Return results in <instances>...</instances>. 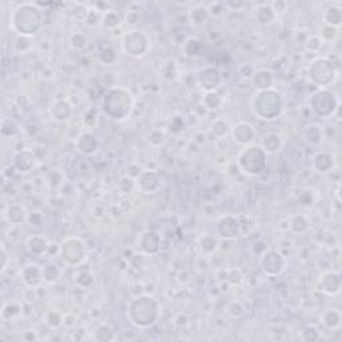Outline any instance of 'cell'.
<instances>
[{"label":"cell","mask_w":342,"mask_h":342,"mask_svg":"<svg viewBox=\"0 0 342 342\" xmlns=\"http://www.w3.org/2000/svg\"><path fill=\"white\" fill-rule=\"evenodd\" d=\"M78 284L82 286H90L91 284H93V275L90 274L88 271H83V273H80L78 277Z\"/></svg>","instance_id":"cell-43"},{"label":"cell","mask_w":342,"mask_h":342,"mask_svg":"<svg viewBox=\"0 0 342 342\" xmlns=\"http://www.w3.org/2000/svg\"><path fill=\"white\" fill-rule=\"evenodd\" d=\"M71 44H73L74 48H83L86 46V38L82 35V34H75L73 38H71Z\"/></svg>","instance_id":"cell-41"},{"label":"cell","mask_w":342,"mask_h":342,"mask_svg":"<svg viewBox=\"0 0 342 342\" xmlns=\"http://www.w3.org/2000/svg\"><path fill=\"white\" fill-rule=\"evenodd\" d=\"M126 21H127V24L135 26V24L139 21V15H138V12H135V11H131V12H129V14H127V16H126Z\"/></svg>","instance_id":"cell-44"},{"label":"cell","mask_w":342,"mask_h":342,"mask_svg":"<svg viewBox=\"0 0 342 342\" xmlns=\"http://www.w3.org/2000/svg\"><path fill=\"white\" fill-rule=\"evenodd\" d=\"M321 138V129H320L318 126H309V127H307V130H306V139H307L309 143L317 145V143H320Z\"/></svg>","instance_id":"cell-31"},{"label":"cell","mask_w":342,"mask_h":342,"mask_svg":"<svg viewBox=\"0 0 342 342\" xmlns=\"http://www.w3.org/2000/svg\"><path fill=\"white\" fill-rule=\"evenodd\" d=\"M191 23L194 24H202L208 19V10L205 7H198L191 11Z\"/></svg>","instance_id":"cell-34"},{"label":"cell","mask_w":342,"mask_h":342,"mask_svg":"<svg viewBox=\"0 0 342 342\" xmlns=\"http://www.w3.org/2000/svg\"><path fill=\"white\" fill-rule=\"evenodd\" d=\"M228 125L225 120H217L213 125V133L217 136H223V135L228 134Z\"/></svg>","instance_id":"cell-38"},{"label":"cell","mask_w":342,"mask_h":342,"mask_svg":"<svg viewBox=\"0 0 342 342\" xmlns=\"http://www.w3.org/2000/svg\"><path fill=\"white\" fill-rule=\"evenodd\" d=\"M228 311L231 317L238 318V317H241L244 314V307H242V305H241L239 302H231V304L228 305Z\"/></svg>","instance_id":"cell-40"},{"label":"cell","mask_w":342,"mask_h":342,"mask_svg":"<svg viewBox=\"0 0 342 342\" xmlns=\"http://www.w3.org/2000/svg\"><path fill=\"white\" fill-rule=\"evenodd\" d=\"M274 11L269 5H262L257 11V19L261 24H269L274 19Z\"/></svg>","instance_id":"cell-27"},{"label":"cell","mask_w":342,"mask_h":342,"mask_svg":"<svg viewBox=\"0 0 342 342\" xmlns=\"http://www.w3.org/2000/svg\"><path fill=\"white\" fill-rule=\"evenodd\" d=\"M238 165L245 174H261L266 167V152L261 146H249L239 154Z\"/></svg>","instance_id":"cell-5"},{"label":"cell","mask_w":342,"mask_h":342,"mask_svg":"<svg viewBox=\"0 0 342 342\" xmlns=\"http://www.w3.org/2000/svg\"><path fill=\"white\" fill-rule=\"evenodd\" d=\"M253 83L258 90L264 91V90H269L271 88L273 83H274V76L273 74L267 71V70H261L257 71L253 76Z\"/></svg>","instance_id":"cell-18"},{"label":"cell","mask_w":342,"mask_h":342,"mask_svg":"<svg viewBox=\"0 0 342 342\" xmlns=\"http://www.w3.org/2000/svg\"><path fill=\"white\" fill-rule=\"evenodd\" d=\"M255 114L264 119H274L281 114L282 110V99L281 95L274 90H264L255 95L253 100Z\"/></svg>","instance_id":"cell-4"},{"label":"cell","mask_w":342,"mask_h":342,"mask_svg":"<svg viewBox=\"0 0 342 342\" xmlns=\"http://www.w3.org/2000/svg\"><path fill=\"white\" fill-rule=\"evenodd\" d=\"M122 46H123V50L131 57H140L145 54L149 47V39L143 32L131 31L125 35Z\"/></svg>","instance_id":"cell-8"},{"label":"cell","mask_w":342,"mask_h":342,"mask_svg":"<svg viewBox=\"0 0 342 342\" xmlns=\"http://www.w3.org/2000/svg\"><path fill=\"white\" fill-rule=\"evenodd\" d=\"M130 318L136 326L149 327L151 326L158 318V304L154 298L149 296H142L135 298L130 304L129 310Z\"/></svg>","instance_id":"cell-2"},{"label":"cell","mask_w":342,"mask_h":342,"mask_svg":"<svg viewBox=\"0 0 342 342\" xmlns=\"http://www.w3.org/2000/svg\"><path fill=\"white\" fill-rule=\"evenodd\" d=\"M28 221L31 223V226H40L43 218L39 213H32L31 215H30V218H28Z\"/></svg>","instance_id":"cell-45"},{"label":"cell","mask_w":342,"mask_h":342,"mask_svg":"<svg viewBox=\"0 0 342 342\" xmlns=\"http://www.w3.org/2000/svg\"><path fill=\"white\" fill-rule=\"evenodd\" d=\"M262 149L265 152H275L280 150L281 138L277 134H267L262 140Z\"/></svg>","instance_id":"cell-23"},{"label":"cell","mask_w":342,"mask_h":342,"mask_svg":"<svg viewBox=\"0 0 342 342\" xmlns=\"http://www.w3.org/2000/svg\"><path fill=\"white\" fill-rule=\"evenodd\" d=\"M12 24L21 37H31L42 27L40 10L32 4L20 5L12 16Z\"/></svg>","instance_id":"cell-1"},{"label":"cell","mask_w":342,"mask_h":342,"mask_svg":"<svg viewBox=\"0 0 342 342\" xmlns=\"http://www.w3.org/2000/svg\"><path fill=\"white\" fill-rule=\"evenodd\" d=\"M304 340L305 341H317V340H320V334L314 327H307L304 332Z\"/></svg>","instance_id":"cell-42"},{"label":"cell","mask_w":342,"mask_h":342,"mask_svg":"<svg viewBox=\"0 0 342 342\" xmlns=\"http://www.w3.org/2000/svg\"><path fill=\"white\" fill-rule=\"evenodd\" d=\"M71 115V106L64 102V100H60L57 102L54 109H52V116L55 118L59 122H63V120H67Z\"/></svg>","instance_id":"cell-22"},{"label":"cell","mask_w":342,"mask_h":342,"mask_svg":"<svg viewBox=\"0 0 342 342\" xmlns=\"http://www.w3.org/2000/svg\"><path fill=\"white\" fill-rule=\"evenodd\" d=\"M322 322L327 329H336L340 326V322H341V316L340 313L336 310H327L323 313L322 316Z\"/></svg>","instance_id":"cell-25"},{"label":"cell","mask_w":342,"mask_h":342,"mask_svg":"<svg viewBox=\"0 0 342 342\" xmlns=\"http://www.w3.org/2000/svg\"><path fill=\"white\" fill-rule=\"evenodd\" d=\"M198 83L208 93H213L214 90L221 84V74L217 68L206 67L199 71L198 75Z\"/></svg>","instance_id":"cell-11"},{"label":"cell","mask_w":342,"mask_h":342,"mask_svg":"<svg viewBox=\"0 0 342 342\" xmlns=\"http://www.w3.org/2000/svg\"><path fill=\"white\" fill-rule=\"evenodd\" d=\"M120 23V18L119 15L114 12V11H110L107 12L103 18V26L106 28H115L116 26H119Z\"/></svg>","instance_id":"cell-36"},{"label":"cell","mask_w":342,"mask_h":342,"mask_svg":"<svg viewBox=\"0 0 342 342\" xmlns=\"http://www.w3.org/2000/svg\"><path fill=\"white\" fill-rule=\"evenodd\" d=\"M27 247H28L31 254L42 255L48 249V245H47V241L43 237L35 235V237H31L27 241Z\"/></svg>","instance_id":"cell-20"},{"label":"cell","mask_w":342,"mask_h":342,"mask_svg":"<svg viewBox=\"0 0 342 342\" xmlns=\"http://www.w3.org/2000/svg\"><path fill=\"white\" fill-rule=\"evenodd\" d=\"M340 287H341V280H340V275L336 273H332V271L325 273L320 280V290L323 291L327 296L337 294Z\"/></svg>","instance_id":"cell-13"},{"label":"cell","mask_w":342,"mask_h":342,"mask_svg":"<svg viewBox=\"0 0 342 342\" xmlns=\"http://www.w3.org/2000/svg\"><path fill=\"white\" fill-rule=\"evenodd\" d=\"M221 103H222V100L219 98V95L214 93V91L213 93H208L203 96V106L208 107L209 110L218 109Z\"/></svg>","instance_id":"cell-29"},{"label":"cell","mask_w":342,"mask_h":342,"mask_svg":"<svg viewBox=\"0 0 342 342\" xmlns=\"http://www.w3.org/2000/svg\"><path fill=\"white\" fill-rule=\"evenodd\" d=\"M325 20H326L327 26L338 27L342 20L341 10L338 7H329L326 14H325Z\"/></svg>","instance_id":"cell-26"},{"label":"cell","mask_w":342,"mask_h":342,"mask_svg":"<svg viewBox=\"0 0 342 342\" xmlns=\"http://www.w3.org/2000/svg\"><path fill=\"white\" fill-rule=\"evenodd\" d=\"M139 245L140 249L143 250L145 253H147V254H155L156 251L159 250V246H161V238L154 231H146L140 237Z\"/></svg>","instance_id":"cell-15"},{"label":"cell","mask_w":342,"mask_h":342,"mask_svg":"<svg viewBox=\"0 0 342 342\" xmlns=\"http://www.w3.org/2000/svg\"><path fill=\"white\" fill-rule=\"evenodd\" d=\"M15 166L19 169L20 171H27L30 170L34 166V156L30 151H21L18 155L15 156Z\"/></svg>","instance_id":"cell-21"},{"label":"cell","mask_w":342,"mask_h":342,"mask_svg":"<svg viewBox=\"0 0 342 342\" xmlns=\"http://www.w3.org/2000/svg\"><path fill=\"white\" fill-rule=\"evenodd\" d=\"M98 147V140L91 134L80 135L78 140V149L84 154H93Z\"/></svg>","instance_id":"cell-19"},{"label":"cell","mask_w":342,"mask_h":342,"mask_svg":"<svg viewBox=\"0 0 342 342\" xmlns=\"http://www.w3.org/2000/svg\"><path fill=\"white\" fill-rule=\"evenodd\" d=\"M63 259L70 265H78L84 258V246L76 238L67 239L62 246Z\"/></svg>","instance_id":"cell-9"},{"label":"cell","mask_w":342,"mask_h":342,"mask_svg":"<svg viewBox=\"0 0 342 342\" xmlns=\"http://www.w3.org/2000/svg\"><path fill=\"white\" fill-rule=\"evenodd\" d=\"M201 48H202V44L198 39H189L186 42V46H185V51L189 57H195L199 54Z\"/></svg>","instance_id":"cell-35"},{"label":"cell","mask_w":342,"mask_h":342,"mask_svg":"<svg viewBox=\"0 0 342 342\" xmlns=\"http://www.w3.org/2000/svg\"><path fill=\"white\" fill-rule=\"evenodd\" d=\"M261 267L264 269L266 274L278 275L282 273V270L285 267V259L278 251L269 250L261 258Z\"/></svg>","instance_id":"cell-10"},{"label":"cell","mask_w":342,"mask_h":342,"mask_svg":"<svg viewBox=\"0 0 342 342\" xmlns=\"http://www.w3.org/2000/svg\"><path fill=\"white\" fill-rule=\"evenodd\" d=\"M217 239L211 237V235H206L201 239V247L205 253H211L217 249Z\"/></svg>","instance_id":"cell-37"},{"label":"cell","mask_w":342,"mask_h":342,"mask_svg":"<svg viewBox=\"0 0 342 342\" xmlns=\"http://www.w3.org/2000/svg\"><path fill=\"white\" fill-rule=\"evenodd\" d=\"M253 136H254V130H253V127L249 123L241 122V123H238V125L234 127L233 138L239 145H246V143L251 142Z\"/></svg>","instance_id":"cell-16"},{"label":"cell","mask_w":342,"mask_h":342,"mask_svg":"<svg viewBox=\"0 0 342 342\" xmlns=\"http://www.w3.org/2000/svg\"><path fill=\"white\" fill-rule=\"evenodd\" d=\"M7 218H8V221H10L11 223L19 225V223L23 222L24 218H26L24 210H23V208H20V206H11V208L8 209V211H7Z\"/></svg>","instance_id":"cell-28"},{"label":"cell","mask_w":342,"mask_h":342,"mask_svg":"<svg viewBox=\"0 0 342 342\" xmlns=\"http://www.w3.org/2000/svg\"><path fill=\"white\" fill-rule=\"evenodd\" d=\"M138 185L145 192H154L159 187V176L154 171H143L138 176Z\"/></svg>","instance_id":"cell-14"},{"label":"cell","mask_w":342,"mask_h":342,"mask_svg":"<svg viewBox=\"0 0 342 342\" xmlns=\"http://www.w3.org/2000/svg\"><path fill=\"white\" fill-rule=\"evenodd\" d=\"M336 70L330 60L325 57H318L313 60L309 67V78L317 86H327L334 80Z\"/></svg>","instance_id":"cell-6"},{"label":"cell","mask_w":342,"mask_h":342,"mask_svg":"<svg viewBox=\"0 0 342 342\" xmlns=\"http://www.w3.org/2000/svg\"><path fill=\"white\" fill-rule=\"evenodd\" d=\"M238 233L239 223L235 218L225 217L218 223V234H219L221 238L233 239L238 235Z\"/></svg>","instance_id":"cell-12"},{"label":"cell","mask_w":342,"mask_h":342,"mask_svg":"<svg viewBox=\"0 0 342 342\" xmlns=\"http://www.w3.org/2000/svg\"><path fill=\"white\" fill-rule=\"evenodd\" d=\"M18 133V123L11 118H5L1 122V134L4 136H12Z\"/></svg>","instance_id":"cell-30"},{"label":"cell","mask_w":342,"mask_h":342,"mask_svg":"<svg viewBox=\"0 0 342 342\" xmlns=\"http://www.w3.org/2000/svg\"><path fill=\"white\" fill-rule=\"evenodd\" d=\"M21 278L30 287H35L40 284L43 278V270L39 269L37 265H28L21 271Z\"/></svg>","instance_id":"cell-17"},{"label":"cell","mask_w":342,"mask_h":342,"mask_svg":"<svg viewBox=\"0 0 342 342\" xmlns=\"http://www.w3.org/2000/svg\"><path fill=\"white\" fill-rule=\"evenodd\" d=\"M46 322L48 326L57 327L62 323V317H60V314L57 313V311H51V313H48V314H47Z\"/></svg>","instance_id":"cell-39"},{"label":"cell","mask_w":342,"mask_h":342,"mask_svg":"<svg viewBox=\"0 0 342 342\" xmlns=\"http://www.w3.org/2000/svg\"><path fill=\"white\" fill-rule=\"evenodd\" d=\"M60 274V271L57 269V265H47L43 269V280L46 282H54L57 280V277Z\"/></svg>","instance_id":"cell-33"},{"label":"cell","mask_w":342,"mask_h":342,"mask_svg":"<svg viewBox=\"0 0 342 342\" xmlns=\"http://www.w3.org/2000/svg\"><path fill=\"white\" fill-rule=\"evenodd\" d=\"M337 96L330 91H326V90L318 91L310 99L311 110L314 111V114L322 116V118L333 115V113L337 110Z\"/></svg>","instance_id":"cell-7"},{"label":"cell","mask_w":342,"mask_h":342,"mask_svg":"<svg viewBox=\"0 0 342 342\" xmlns=\"http://www.w3.org/2000/svg\"><path fill=\"white\" fill-rule=\"evenodd\" d=\"M133 98L129 91L123 88H113L104 96L103 110L106 114L114 119H123L131 111Z\"/></svg>","instance_id":"cell-3"},{"label":"cell","mask_w":342,"mask_h":342,"mask_svg":"<svg viewBox=\"0 0 342 342\" xmlns=\"http://www.w3.org/2000/svg\"><path fill=\"white\" fill-rule=\"evenodd\" d=\"M314 167L318 171H327L333 167V158L327 152H320L314 158Z\"/></svg>","instance_id":"cell-24"},{"label":"cell","mask_w":342,"mask_h":342,"mask_svg":"<svg viewBox=\"0 0 342 342\" xmlns=\"http://www.w3.org/2000/svg\"><path fill=\"white\" fill-rule=\"evenodd\" d=\"M290 228L294 233H304L307 228V221L302 215H296L290 219Z\"/></svg>","instance_id":"cell-32"}]
</instances>
